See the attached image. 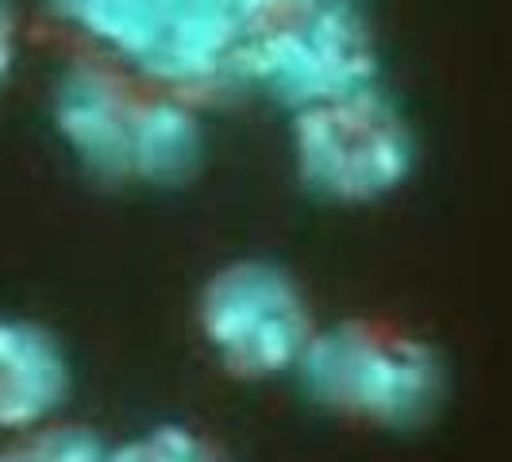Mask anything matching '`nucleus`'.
<instances>
[{"label": "nucleus", "mask_w": 512, "mask_h": 462, "mask_svg": "<svg viewBox=\"0 0 512 462\" xmlns=\"http://www.w3.org/2000/svg\"><path fill=\"white\" fill-rule=\"evenodd\" d=\"M147 93H135L120 70L77 62L54 85V131L66 151L104 181H131Z\"/></svg>", "instance_id": "423d86ee"}, {"label": "nucleus", "mask_w": 512, "mask_h": 462, "mask_svg": "<svg viewBox=\"0 0 512 462\" xmlns=\"http://www.w3.org/2000/svg\"><path fill=\"white\" fill-rule=\"evenodd\" d=\"M70 397V362L47 328L0 316V432L47 428Z\"/></svg>", "instance_id": "0eeeda50"}, {"label": "nucleus", "mask_w": 512, "mask_h": 462, "mask_svg": "<svg viewBox=\"0 0 512 462\" xmlns=\"http://www.w3.org/2000/svg\"><path fill=\"white\" fill-rule=\"evenodd\" d=\"M108 462H224V455L189 428L162 424L108 451Z\"/></svg>", "instance_id": "9d476101"}, {"label": "nucleus", "mask_w": 512, "mask_h": 462, "mask_svg": "<svg viewBox=\"0 0 512 462\" xmlns=\"http://www.w3.org/2000/svg\"><path fill=\"white\" fill-rule=\"evenodd\" d=\"M12 62H16V16L8 0H0V85L12 74Z\"/></svg>", "instance_id": "f8f14e48"}, {"label": "nucleus", "mask_w": 512, "mask_h": 462, "mask_svg": "<svg viewBox=\"0 0 512 462\" xmlns=\"http://www.w3.org/2000/svg\"><path fill=\"white\" fill-rule=\"evenodd\" d=\"M201 154H205V131L189 101L178 93H151L143 108L131 181L178 185L201 166Z\"/></svg>", "instance_id": "6e6552de"}, {"label": "nucleus", "mask_w": 512, "mask_h": 462, "mask_svg": "<svg viewBox=\"0 0 512 462\" xmlns=\"http://www.w3.org/2000/svg\"><path fill=\"white\" fill-rule=\"evenodd\" d=\"M293 166L308 193L332 205H374L416 166V139L378 85L293 112Z\"/></svg>", "instance_id": "20e7f679"}, {"label": "nucleus", "mask_w": 512, "mask_h": 462, "mask_svg": "<svg viewBox=\"0 0 512 462\" xmlns=\"http://www.w3.org/2000/svg\"><path fill=\"white\" fill-rule=\"evenodd\" d=\"M201 335L239 378L297 370L312 343L305 293L274 262H231L201 297Z\"/></svg>", "instance_id": "39448f33"}, {"label": "nucleus", "mask_w": 512, "mask_h": 462, "mask_svg": "<svg viewBox=\"0 0 512 462\" xmlns=\"http://www.w3.org/2000/svg\"><path fill=\"white\" fill-rule=\"evenodd\" d=\"M54 16L178 97L235 85L243 24L231 0H51Z\"/></svg>", "instance_id": "f257e3e1"}, {"label": "nucleus", "mask_w": 512, "mask_h": 462, "mask_svg": "<svg viewBox=\"0 0 512 462\" xmlns=\"http://www.w3.org/2000/svg\"><path fill=\"white\" fill-rule=\"evenodd\" d=\"M235 85L289 112L378 85V47L359 0H316L282 24L243 35Z\"/></svg>", "instance_id": "7ed1b4c3"}, {"label": "nucleus", "mask_w": 512, "mask_h": 462, "mask_svg": "<svg viewBox=\"0 0 512 462\" xmlns=\"http://www.w3.org/2000/svg\"><path fill=\"white\" fill-rule=\"evenodd\" d=\"M312 4H316V0H231L235 16H239V24H243V35H251L258 27L282 24V20L305 12Z\"/></svg>", "instance_id": "9b49d317"}, {"label": "nucleus", "mask_w": 512, "mask_h": 462, "mask_svg": "<svg viewBox=\"0 0 512 462\" xmlns=\"http://www.w3.org/2000/svg\"><path fill=\"white\" fill-rule=\"evenodd\" d=\"M297 374L316 405L374 428H416L443 401L436 351L374 324H332L316 332Z\"/></svg>", "instance_id": "f03ea898"}, {"label": "nucleus", "mask_w": 512, "mask_h": 462, "mask_svg": "<svg viewBox=\"0 0 512 462\" xmlns=\"http://www.w3.org/2000/svg\"><path fill=\"white\" fill-rule=\"evenodd\" d=\"M0 462H108V447L81 428L47 424L12 436V443L0 451Z\"/></svg>", "instance_id": "1a4fd4ad"}]
</instances>
